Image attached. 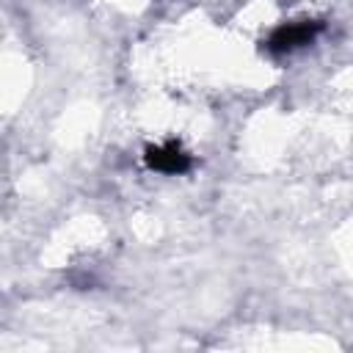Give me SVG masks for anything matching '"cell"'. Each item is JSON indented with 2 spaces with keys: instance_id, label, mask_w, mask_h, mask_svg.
<instances>
[{
  "instance_id": "6da1fadb",
  "label": "cell",
  "mask_w": 353,
  "mask_h": 353,
  "mask_svg": "<svg viewBox=\"0 0 353 353\" xmlns=\"http://www.w3.org/2000/svg\"><path fill=\"white\" fill-rule=\"evenodd\" d=\"M323 30H325V22H323V19H298V22H287V25H279V28L265 39V50H268L270 55H287V52H295V50L312 44Z\"/></svg>"
},
{
  "instance_id": "7a4b0ae2",
  "label": "cell",
  "mask_w": 353,
  "mask_h": 353,
  "mask_svg": "<svg viewBox=\"0 0 353 353\" xmlns=\"http://www.w3.org/2000/svg\"><path fill=\"white\" fill-rule=\"evenodd\" d=\"M143 163H146V168H152L157 174H168V176L185 174L193 165L190 154L176 141H168V143H160V146H149L146 154H143Z\"/></svg>"
}]
</instances>
